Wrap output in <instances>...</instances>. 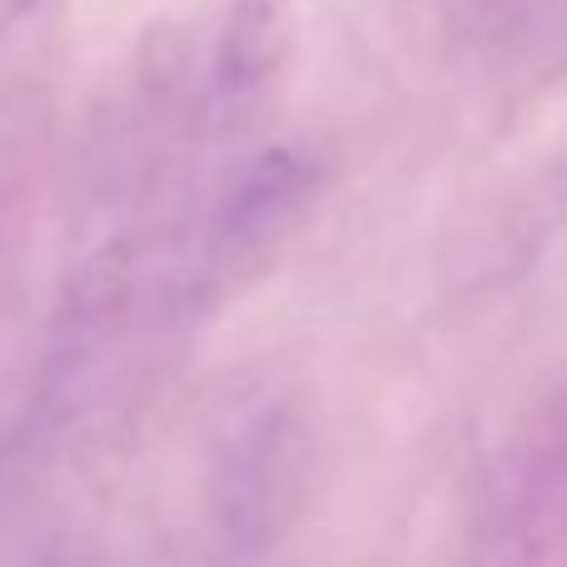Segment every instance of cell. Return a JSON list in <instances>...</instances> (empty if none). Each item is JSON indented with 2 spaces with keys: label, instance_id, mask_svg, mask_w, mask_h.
I'll return each mask as SVG.
<instances>
[{
  "label": "cell",
  "instance_id": "6da1fadb",
  "mask_svg": "<svg viewBox=\"0 0 567 567\" xmlns=\"http://www.w3.org/2000/svg\"><path fill=\"white\" fill-rule=\"evenodd\" d=\"M289 45V0H239L219 40V85L225 95H249L279 70Z\"/></svg>",
  "mask_w": 567,
  "mask_h": 567
}]
</instances>
